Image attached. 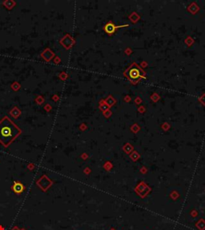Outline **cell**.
I'll use <instances>...</instances> for the list:
<instances>
[{"label": "cell", "instance_id": "cell-1", "mask_svg": "<svg viewBox=\"0 0 205 230\" xmlns=\"http://www.w3.org/2000/svg\"><path fill=\"white\" fill-rule=\"evenodd\" d=\"M21 134V130L8 117L0 120V142L7 147L14 139Z\"/></svg>", "mask_w": 205, "mask_h": 230}, {"label": "cell", "instance_id": "cell-2", "mask_svg": "<svg viewBox=\"0 0 205 230\" xmlns=\"http://www.w3.org/2000/svg\"><path fill=\"white\" fill-rule=\"evenodd\" d=\"M125 75L132 83H136L142 78V71L138 66L133 64L126 70Z\"/></svg>", "mask_w": 205, "mask_h": 230}, {"label": "cell", "instance_id": "cell-4", "mask_svg": "<svg viewBox=\"0 0 205 230\" xmlns=\"http://www.w3.org/2000/svg\"><path fill=\"white\" fill-rule=\"evenodd\" d=\"M117 27H115V25L112 24V23H108L106 25V27H105V31H107L108 33H113Z\"/></svg>", "mask_w": 205, "mask_h": 230}, {"label": "cell", "instance_id": "cell-3", "mask_svg": "<svg viewBox=\"0 0 205 230\" xmlns=\"http://www.w3.org/2000/svg\"><path fill=\"white\" fill-rule=\"evenodd\" d=\"M12 189L16 193H21L24 190V186L20 182H14Z\"/></svg>", "mask_w": 205, "mask_h": 230}]
</instances>
